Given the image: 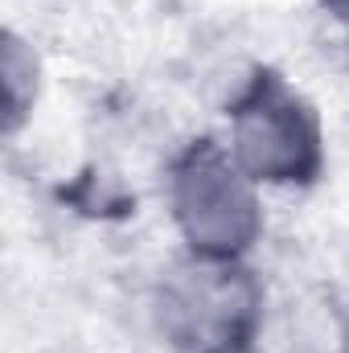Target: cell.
Here are the masks:
<instances>
[{
  "instance_id": "obj_1",
  "label": "cell",
  "mask_w": 349,
  "mask_h": 353,
  "mask_svg": "<svg viewBox=\"0 0 349 353\" xmlns=\"http://www.w3.org/2000/svg\"><path fill=\"white\" fill-rule=\"evenodd\" d=\"M148 316L169 353H255L267 321V288L251 259L185 251L161 271Z\"/></svg>"
},
{
  "instance_id": "obj_6",
  "label": "cell",
  "mask_w": 349,
  "mask_h": 353,
  "mask_svg": "<svg viewBox=\"0 0 349 353\" xmlns=\"http://www.w3.org/2000/svg\"><path fill=\"white\" fill-rule=\"evenodd\" d=\"M337 353H349V329L341 333V345H337Z\"/></svg>"
},
{
  "instance_id": "obj_3",
  "label": "cell",
  "mask_w": 349,
  "mask_h": 353,
  "mask_svg": "<svg viewBox=\"0 0 349 353\" xmlns=\"http://www.w3.org/2000/svg\"><path fill=\"white\" fill-rule=\"evenodd\" d=\"M222 144L263 189H304L325 173L321 111L275 70H259L239 87Z\"/></svg>"
},
{
  "instance_id": "obj_4",
  "label": "cell",
  "mask_w": 349,
  "mask_h": 353,
  "mask_svg": "<svg viewBox=\"0 0 349 353\" xmlns=\"http://www.w3.org/2000/svg\"><path fill=\"white\" fill-rule=\"evenodd\" d=\"M41 87H46L41 54L33 50V41L25 33L4 29V37H0V119H4L8 140L21 136L25 123H33Z\"/></svg>"
},
{
  "instance_id": "obj_5",
  "label": "cell",
  "mask_w": 349,
  "mask_h": 353,
  "mask_svg": "<svg viewBox=\"0 0 349 353\" xmlns=\"http://www.w3.org/2000/svg\"><path fill=\"white\" fill-rule=\"evenodd\" d=\"M321 4H325V12H329L333 21H341L349 29V0H321Z\"/></svg>"
},
{
  "instance_id": "obj_2",
  "label": "cell",
  "mask_w": 349,
  "mask_h": 353,
  "mask_svg": "<svg viewBox=\"0 0 349 353\" xmlns=\"http://www.w3.org/2000/svg\"><path fill=\"white\" fill-rule=\"evenodd\" d=\"M165 205L189 255L251 259L263 243V185L239 169L226 144L201 140L181 148L165 176Z\"/></svg>"
}]
</instances>
